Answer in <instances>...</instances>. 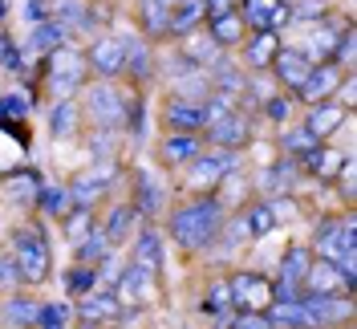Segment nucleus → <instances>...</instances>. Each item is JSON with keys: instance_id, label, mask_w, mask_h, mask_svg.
I'll list each match as a JSON object with an SVG mask.
<instances>
[{"instance_id": "1", "label": "nucleus", "mask_w": 357, "mask_h": 329, "mask_svg": "<svg viewBox=\"0 0 357 329\" xmlns=\"http://www.w3.org/2000/svg\"><path fill=\"white\" fill-rule=\"evenodd\" d=\"M162 216H167V224H162L167 240L175 244L183 256H199V252H211L227 212H223V203L215 196H191L175 203L171 212H162Z\"/></svg>"}, {"instance_id": "2", "label": "nucleus", "mask_w": 357, "mask_h": 329, "mask_svg": "<svg viewBox=\"0 0 357 329\" xmlns=\"http://www.w3.org/2000/svg\"><path fill=\"white\" fill-rule=\"evenodd\" d=\"M134 89L122 82H98L89 78L86 89L77 94V106L86 118V131H118L126 134V114H130Z\"/></svg>"}, {"instance_id": "3", "label": "nucleus", "mask_w": 357, "mask_h": 329, "mask_svg": "<svg viewBox=\"0 0 357 329\" xmlns=\"http://www.w3.org/2000/svg\"><path fill=\"white\" fill-rule=\"evenodd\" d=\"M8 252H13V261H17L21 288H45L49 281H53V244H49V236H45L41 219H37V224L13 228Z\"/></svg>"}, {"instance_id": "4", "label": "nucleus", "mask_w": 357, "mask_h": 329, "mask_svg": "<svg viewBox=\"0 0 357 329\" xmlns=\"http://www.w3.org/2000/svg\"><path fill=\"white\" fill-rule=\"evenodd\" d=\"M86 82H89V66L77 45H61L49 57H41V86L53 102L57 98H77L86 89Z\"/></svg>"}, {"instance_id": "5", "label": "nucleus", "mask_w": 357, "mask_h": 329, "mask_svg": "<svg viewBox=\"0 0 357 329\" xmlns=\"http://www.w3.org/2000/svg\"><path fill=\"white\" fill-rule=\"evenodd\" d=\"M240 167H244V154L203 147V151L195 154L191 163H183L178 171H183V187H187L191 196H211L223 179L231 175V171H240Z\"/></svg>"}, {"instance_id": "6", "label": "nucleus", "mask_w": 357, "mask_h": 329, "mask_svg": "<svg viewBox=\"0 0 357 329\" xmlns=\"http://www.w3.org/2000/svg\"><path fill=\"white\" fill-rule=\"evenodd\" d=\"M118 175H122V159H93L89 167L73 171L61 187H66L73 207H102V199L110 196Z\"/></svg>"}, {"instance_id": "7", "label": "nucleus", "mask_w": 357, "mask_h": 329, "mask_svg": "<svg viewBox=\"0 0 357 329\" xmlns=\"http://www.w3.org/2000/svg\"><path fill=\"white\" fill-rule=\"evenodd\" d=\"M138 321L126 313V305L118 301V293L114 288H89L86 297H77L73 301V329H122Z\"/></svg>"}, {"instance_id": "8", "label": "nucleus", "mask_w": 357, "mask_h": 329, "mask_svg": "<svg viewBox=\"0 0 357 329\" xmlns=\"http://www.w3.org/2000/svg\"><path fill=\"white\" fill-rule=\"evenodd\" d=\"M114 293H118V301L126 305L130 317H142L146 309H155L162 301V277H155V272H146V268H138L130 261H122V272L114 281Z\"/></svg>"}, {"instance_id": "9", "label": "nucleus", "mask_w": 357, "mask_h": 329, "mask_svg": "<svg viewBox=\"0 0 357 329\" xmlns=\"http://www.w3.org/2000/svg\"><path fill=\"white\" fill-rule=\"evenodd\" d=\"M312 256H325V261H337L341 252H354L357 248V219H354V207H345L341 216H321L317 228H312Z\"/></svg>"}, {"instance_id": "10", "label": "nucleus", "mask_w": 357, "mask_h": 329, "mask_svg": "<svg viewBox=\"0 0 357 329\" xmlns=\"http://www.w3.org/2000/svg\"><path fill=\"white\" fill-rule=\"evenodd\" d=\"M252 142H256V118H252L244 106L231 110L227 118L211 122V126H203V147H215V151H236V154H244Z\"/></svg>"}, {"instance_id": "11", "label": "nucleus", "mask_w": 357, "mask_h": 329, "mask_svg": "<svg viewBox=\"0 0 357 329\" xmlns=\"http://www.w3.org/2000/svg\"><path fill=\"white\" fill-rule=\"evenodd\" d=\"M122 82L130 89H146L158 78V49L155 41H146L142 33H122Z\"/></svg>"}, {"instance_id": "12", "label": "nucleus", "mask_w": 357, "mask_h": 329, "mask_svg": "<svg viewBox=\"0 0 357 329\" xmlns=\"http://www.w3.org/2000/svg\"><path fill=\"white\" fill-rule=\"evenodd\" d=\"M223 281H227L236 313H264L272 305V277H264V272H256V268H231Z\"/></svg>"}, {"instance_id": "13", "label": "nucleus", "mask_w": 357, "mask_h": 329, "mask_svg": "<svg viewBox=\"0 0 357 329\" xmlns=\"http://www.w3.org/2000/svg\"><path fill=\"white\" fill-rule=\"evenodd\" d=\"M130 203L142 224H158L167 212V179L151 167H134L130 171Z\"/></svg>"}, {"instance_id": "14", "label": "nucleus", "mask_w": 357, "mask_h": 329, "mask_svg": "<svg viewBox=\"0 0 357 329\" xmlns=\"http://www.w3.org/2000/svg\"><path fill=\"white\" fill-rule=\"evenodd\" d=\"M86 53V66H89V78L98 82H122V33H98L89 37V45L82 49Z\"/></svg>"}, {"instance_id": "15", "label": "nucleus", "mask_w": 357, "mask_h": 329, "mask_svg": "<svg viewBox=\"0 0 357 329\" xmlns=\"http://www.w3.org/2000/svg\"><path fill=\"white\" fill-rule=\"evenodd\" d=\"M301 293H305V297H354L357 288L341 277V268H337L333 261L312 256L309 272H305V281H301Z\"/></svg>"}, {"instance_id": "16", "label": "nucleus", "mask_w": 357, "mask_h": 329, "mask_svg": "<svg viewBox=\"0 0 357 329\" xmlns=\"http://www.w3.org/2000/svg\"><path fill=\"white\" fill-rule=\"evenodd\" d=\"M126 248H130V256H126L130 264L146 268V272H155V277H167V244H162L158 224H142Z\"/></svg>"}, {"instance_id": "17", "label": "nucleus", "mask_w": 357, "mask_h": 329, "mask_svg": "<svg viewBox=\"0 0 357 329\" xmlns=\"http://www.w3.org/2000/svg\"><path fill=\"white\" fill-rule=\"evenodd\" d=\"M280 45H284V37L280 33H272V29H252L244 41H240V66L248 69V73H268L272 69V61H276V53H280Z\"/></svg>"}, {"instance_id": "18", "label": "nucleus", "mask_w": 357, "mask_h": 329, "mask_svg": "<svg viewBox=\"0 0 357 329\" xmlns=\"http://www.w3.org/2000/svg\"><path fill=\"white\" fill-rule=\"evenodd\" d=\"M349 114H354V110H345L337 98H325V102H312V106H305L301 126H305V131L317 138V142H333V134L345 131Z\"/></svg>"}, {"instance_id": "19", "label": "nucleus", "mask_w": 357, "mask_h": 329, "mask_svg": "<svg viewBox=\"0 0 357 329\" xmlns=\"http://www.w3.org/2000/svg\"><path fill=\"white\" fill-rule=\"evenodd\" d=\"M341 78H345V69H337L333 61H317V66L309 69V78H305V82L296 86L292 102H296V106H312V102H325V98H333V94H337Z\"/></svg>"}, {"instance_id": "20", "label": "nucleus", "mask_w": 357, "mask_h": 329, "mask_svg": "<svg viewBox=\"0 0 357 329\" xmlns=\"http://www.w3.org/2000/svg\"><path fill=\"white\" fill-rule=\"evenodd\" d=\"M41 297L33 288H13L0 297V326L4 329H37Z\"/></svg>"}, {"instance_id": "21", "label": "nucleus", "mask_w": 357, "mask_h": 329, "mask_svg": "<svg viewBox=\"0 0 357 329\" xmlns=\"http://www.w3.org/2000/svg\"><path fill=\"white\" fill-rule=\"evenodd\" d=\"M138 212H134L130 199H118V203H110L106 207V216L98 219V228H102V236H106V244H110L114 252L118 248H126V244L134 240V232H138Z\"/></svg>"}, {"instance_id": "22", "label": "nucleus", "mask_w": 357, "mask_h": 329, "mask_svg": "<svg viewBox=\"0 0 357 329\" xmlns=\"http://www.w3.org/2000/svg\"><path fill=\"white\" fill-rule=\"evenodd\" d=\"M301 301L312 309L317 329H354V321H357L354 297H305L301 293Z\"/></svg>"}, {"instance_id": "23", "label": "nucleus", "mask_w": 357, "mask_h": 329, "mask_svg": "<svg viewBox=\"0 0 357 329\" xmlns=\"http://www.w3.org/2000/svg\"><path fill=\"white\" fill-rule=\"evenodd\" d=\"M345 159L349 154L337 151L333 142H317L305 159H296L301 163V175L312 179V183H325V187H333V179L341 175V167H345Z\"/></svg>"}, {"instance_id": "24", "label": "nucleus", "mask_w": 357, "mask_h": 329, "mask_svg": "<svg viewBox=\"0 0 357 329\" xmlns=\"http://www.w3.org/2000/svg\"><path fill=\"white\" fill-rule=\"evenodd\" d=\"M317 66L305 49H289V45H280V53H276V61H272V82L276 89H284V94H296V86L309 78V69Z\"/></svg>"}, {"instance_id": "25", "label": "nucleus", "mask_w": 357, "mask_h": 329, "mask_svg": "<svg viewBox=\"0 0 357 329\" xmlns=\"http://www.w3.org/2000/svg\"><path fill=\"white\" fill-rule=\"evenodd\" d=\"M301 179H305V175H301V163L289 159V154H280L276 163H268L264 171L256 175V191H260V199H268V196H292Z\"/></svg>"}, {"instance_id": "26", "label": "nucleus", "mask_w": 357, "mask_h": 329, "mask_svg": "<svg viewBox=\"0 0 357 329\" xmlns=\"http://www.w3.org/2000/svg\"><path fill=\"white\" fill-rule=\"evenodd\" d=\"M158 122L171 134H203V102H183V98L167 94L162 110H158Z\"/></svg>"}, {"instance_id": "27", "label": "nucleus", "mask_w": 357, "mask_h": 329, "mask_svg": "<svg viewBox=\"0 0 357 329\" xmlns=\"http://www.w3.org/2000/svg\"><path fill=\"white\" fill-rule=\"evenodd\" d=\"M82 134H86V118H82L77 98H57L49 106V138L53 142H73Z\"/></svg>"}, {"instance_id": "28", "label": "nucleus", "mask_w": 357, "mask_h": 329, "mask_svg": "<svg viewBox=\"0 0 357 329\" xmlns=\"http://www.w3.org/2000/svg\"><path fill=\"white\" fill-rule=\"evenodd\" d=\"M240 17H244L248 33H252V29L284 33V29H289V4H284V0H240Z\"/></svg>"}, {"instance_id": "29", "label": "nucleus", "mask_w": 357, "mask_h": 329, "mask_svg": "<svg viewBox=\"0 0 357 329\" xmlns=\"http://www.w3.org/2000/svg\"><path fill=\"white\" fill-rule=\"evenodd\" d=\"M175 53L187 61V66H195V69H211V66H220L223 57H227L220 45L207 37V29H195V33L178 37V41H175Z\"/></svg>"}, {"instance_id": "30", "label": "nucleus", "mask_w": 357, "mask_h": 329, "mask_svg": "<svg viewBox=\"0 0 357 329\" xmlns=\"http://www.w3.org/2000/svg\"><path fill=\"white\" fill-rule=\"evenodd\" d=\"M203 29H207V37L220 45L223 53H236L240 41L248 37V24H244V17H240V8H231V13H211V17L203 21Z\"/></svg>"}, {"instance_id": "31", "label": "nucleus", "mask_w": 357, "mask_h": 329, "mask_svg": "<svg viewBox=\"0 0 357 329\" xmlns=\"http://www.w3.org/2000/svg\"><path fill=\"white\" fill-rule=\"evenodd\" d=\"M231 313H236V305H231L227 281H223V277H215L211 285L203 288V297H199V317H203V321H207L211 329H227Z\"/></svg>"}, {"instance_id": "32", "label": "nucleus", "mask_w": 357, "mask_h": 329, "mask_svg": "<svg viewBox=\"0 0 357 329\" xmlns=\"http://www.w3.org/2000/svg\"><path fill=\"white\" fill-rule=\"evenodd\" d=\"M199 151H203V134H171V131H162V138H158V163H162L167 171H178L183 163H191Z\"/></svg>"}, {"instance_id": "33", "label": "nucleus", "mask_w": 357, "mask_h": 329, "mask_svg": "<svg viewBox=\"0 0 357 329\" xmlns=\"http://www.w3.org/2000/svg\"><path fill=\"white\" fill-rule=\"evenodd\" d=\"M69 37H73V33H69L66 24H57L53 17H49V21H37V24H29V37H24V53L41 61V57H49L53 49L69 45Z\"/></svg>"}, {"instance_id": "34", "label": "nucleus", "mask_w": 357, "mask_h": 329, "mask_svg": "<svg viewBox=\"0 0 357 329\" xmlns=\"http://www.w3.org/2000/svg\"><path fill=\"white\" fill-rule=\"evenodd\" d=\"M49 17L57 24H66L69 33L98 37V29H93V0H49Z\"/></svg>"}, {"instance_id": "35", "label": "nucleus", "mask_w": 357, "mask_h": 329, "mask_svg": "<svg viewBox=\"0 0 357 329\" xmlns=\"http://www.w3.org/2000/svg\"><path fill=\"white\" fill-rule=\"evenodd\" d=\"M309 264H312V248H309V244H289V248L280 252V261H276V272H272V281H276V285L301 288L305 272H309Z\"/></svg>"}, {"instance_id": "36", "label": "nucleus", "mask_w": 357, "mask_h": 329, "mask_svg": "<svg viewBox=\"0 0 357 329\" xmlns=\"http://www.w3.org/2000/svg\"><path fill=\"white\" fill-rule=\"evenodd\" d=\"M134 21H138V33L146 41H167V24H171V8L162 0H138L134 4Z\"/></svg>"}, {"instance_id": "37", "label": "nucleus", "mask_w": 357, "mask_h": 329, "mask_svg": "<svg viewBox=\"0 0 357 329\" xmlns=\"http://www.w3.org/2000/svg\"><path fill=\"white\" fill-rule=\"evenodd\" d=\"M203 21H207V4L203 0H183V4H175L171 8V24H167V41H178V37L203 29Z\"/></svg>"}, {"instance_id": "38", "label": "nucleus", "mask_w": 357, "mask_h": 329, "mask_svg": "<svg viewBox=\"0 0 357 329\" xmlns=\"http://www.w3.org/2000/svg\"><path fill=\"white\" fill-rule=\"evenodd\" d=\"M41 175L33 171V167H21V171H8V175H0V196H13L21 199V203H37L41 196Z\"/></svg>"}, {"instance_id": "39", "label": "nucleus", "mask_w": 357, "mask_h": 329, "mask_svg": "<svg viewBox=\"0 0 357 329\" xmlns=\"http://www.w3.org/2000/svg\"><path fill=\"white\" fill-rule=\"evenodd\" d=\"M207 82L215 94H231V98H244L248 89V69L244 66H231V57H223L220 66L207 69Z\"/></svg>"}, {"instance_id": "40", "label": "nucleus", "mask_w": 357, "mask_h": 329, "mask_svg": "<svg viewBox=\"0 0 357 329\" xmlns=\"http://www.w3.org/2000/svg\"><path fill=\"white\" fill-rule=\"evenodd\" d=\"M240 216H244L248 240H264V236H272L280 228L276 216H272V207H268V199H248L244 207H240Z\"/></svg>"}, {"instance_id": "41", "label": "nucleus", "mask_w": 357, "mask_h": 329, "mask_svg": "<svg viewBox=\"0 0 357 329\" xmlns=\"http://www.w3.org/2000/svg\"><path fill=\"white\" fill-rule=\"evenodd\" d=\"M57 224H61V236H66V244L73 248V244L86 240L89 228L98 224V207H69V212L57 219Z\"/></svg>"}, {"instance_id": "42", "label": "nucleus", "mask_w": 357, "mask_h": 329, "mask_svg": "<svg viewBox=\"0 0 357 329\" xmlns=\"http://www.w3.org/2000/svg\"><path fill=\"white\" fill-rule=\"evenodd\" d=\"M333 17V0H289V24H321Z\"/></svg>"}, {"instance_id": "43", "label": "nucleus", "mask_w": 357, "mask_h": 329, "mask_svg": "<svg viewBox=\"0 0 357 329\" xmlns=\"http://www.w3.org/2000/svg\"><path fill=\"white\" fill-rule=\"evenodd\" d=\"M337 37H341V24H333L329 17H325L321 29L312 33V41L305 45V53H309L312 61H329V57H333V49H337Z\"/></svg>"}, {"instance_id": "44", "label": "nucleus", "mask_w": 357, "mask_h": 329, "mask_svg": "<svg viewBox=\"0 0 357 329\" xmlns=\"http://www.w3.org/2000/svg\"><path fill=\"white\" fill-rule=\"evenodd\" d=\"M276 147H280V154H289V159H305L317 147V138L296 122V126H284V131L276 134Z\"/></svg>"}, {"instance_id": "45", "label": "nucleus", "mask_w": 357, "mask_h": 329, "mask_svg": "<svg viewBox=\"0 0 357 329\" xmlns=\"http://www.w3.org/2000/svg\"><path fill=\"white\" fill-rule=\"evenodd\" d=\"M106 252H114V248L106 244V236H102V228L93 224L86 240H82V244H73V264H86V268H93V264L102 261Z\"/></svg>"}, {"instance_id": "46", "label": "nucleus", "mask_w": 357, "mask_h": 329, "mask_svg": "<svg viewBox=\"0 0 357 329\" xmlns=\"http://www.w3.org/2000/svg\"><path fill=\"white\" fill-rule=\"evenodd\" d=\"M61 288H66V301H77V297H86L89 288H98V272L86 268V264H69L66 277H61Z\"/></svg>"}, {"instance_id": "47", "label": "nucleus", "mask_w": 357, "mask_h": 329, "mask_svg": "<svg viewBox=\"0 0 357 329\" xmlns=\"http://www.w3.org/2000/svg\"><path fill=\"white\" fill-rule=\"evenodd\" d=\"M37 329H73V301H41Z\"/></svg>"}, {"instance_id": "48", "label": "nucleus", "mask_w": 357, "mask_h": 329, "mask_svg": "<svg viewBox=\"0 0 357 329\" xmlns=\"http://www.w3.org/2000/svg\"><path fill=\"white\" fill-rule=\"evenodd\" d=\"M337 69H345V73H354L357 66V29L349 21L341 24V37H337V49H333V57H329Z\"/></svg>"}, {"instance_id": "49", "label": "nucleus", "mask_w": 357, "mask_h": 329, "mask_svg": "<svg viewBox=\"0 0 357 329\" xmlns=\"http://www.w3.org/2000/svg\"><path fill=\"white\" fill-rule=\"evenodd\" d=\"M37 216H49V219H61L73 207L69 203V196H66V187H41V196H37Z\"/></svg>"}, {"instance_id": "50", "label": "nucleus", "mask_w": 357, "mask_h": 329, "mask_svg": "<svg viewBox=\"0 0 357 329\" xmlns=\"http://www.w3.org/2000/svg\"><path fill=\"white\" fill-rule=\"evenodd\" d=\"M13 288H21L17 261H13V252H8V248H0V293H13Z\"/></svg>"}, {"instance_id": "51", "label": "nucleus", "mask_w": 357, "mask_h": 329, "mask_svg": "<svg viewBox=\"0 0 357 329\" xmlns=\"http://www.w3.org/2000/svg\"><path fill=\"white\" fill-rule=\"evenodd\" d=\"M268 207H272L276 224H284V219H296V216H301V199H292V196H268Z\"/></svg>"}, {"instance_id": "52", "label": "nucleus", "mask_w": 357, "mask_h": 329, "mask_svg": "<svg viewBox=\"0 0 357 329\" xmlns=\"http://www.w3.org/2000/svg\"><path fill=\"white\" fill-rule=\"evenodd\" d=\"M227 329H272L264 313H231Z\"/></svg>"}, {"instance_id": "53", "label": "nucleus", "mask_w": 357, "mask_h": 329, "mask_svg": "<svg viewBox=\"0 0 357 329\" xmlns=\"http://www.w3.org/2000/svg\"><path fill=\"white\" fill-rule=\"evenodd\" d=\"M354 82H357L354 73H345V78H341V86H337V94H333V98H337V102H341L345 110H354V106H357V98H354L357 86H354Z\"/></svg>"}, {"instance_id": "54", "label": "nucleus", "mask_w": 357, "mask_h": 329, "mask_svg": "<svg viewBox=\"0 0 357 329\" xmlns=\"http://www.w3.org/2000/svg\"><path fill=\"white\" fill-rule=\"evenodd\" d=\"M24 21L29 24L49 21V0H24Z\"/></svg>"}, {"instance_id": "55", "label": "nucleus", "mask_w": 357, "mask_h": 329, "mask_svg": "<svg viewBox=\"0 0 357 329\" xmlns=\"http://www.w3.org/2000/svg\"><path fill=\"white\" fill-rule=\"evenodd\" d=\"M207 4V17L211 13H231V8H240V0H203Z\"/></svg>"}, {"instance_id": "56", "label": "nucleus", "mask_w": 357, "mask_h": 329, "mask_svg": "<svg viewBox=\"0 0 357 329\" xmlns=\"http://www.w3.org/2000/svg\"><path fill=\"white\" fill-rule=\"evenodd\" d=\"M13 37H8V33H4V24H0V66H4V57H8V49H13Z\"/></svg>"}, {"instance_id": "57", "label": "nucleus", "mask_w": 357, "mask_h": 329, "mask_svg": "<svg viewBox=\"0 0 357 329\" xmlns=\"http://www.w3.org/2000/svg\"><path fill=\"white\" fill-rule=\"evenodd\" d=\"M4 17H8V0H0V24H4Z\"/></svg>"}, {"instance_id": "58", "label": "nucleus", "mask_w": 357, "mask_h": 329, "mask_svg": "<svg viewBox=\"0 0 357 329\" xmlns=\"http://www.w3.org/2000/svg\"><path fill=\"white\" fill-rule=\"evenodd\" d=\"M162 4H167V8H175V4H183V0H162Z\"/></svg>"}, {"instance_id": "59", "label": "nucleus", "mask_w": 357, "mask_h": 329, "mask_svg": "<svg viewBox=\"0 0 357 329\" xmlns=\"http://www.w3.org/2000/svg\"><path fill=\"white\" fill-rule=\"evenodd\" d=\"M122 329H142V326H134V321H130V326H122Z\"/></svg>"}]
</instances>
